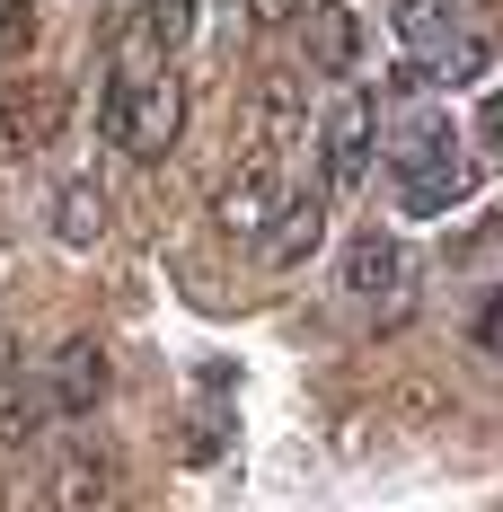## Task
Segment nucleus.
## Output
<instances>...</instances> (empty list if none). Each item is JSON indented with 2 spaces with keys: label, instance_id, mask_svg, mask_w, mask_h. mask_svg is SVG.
<instances>
[{
  "label": "nucleus",
  "instance_id": "nucleus-7",
  "mask_svg": "<svg viewBox=\"0 0 503 512\" xmlns=\"http://www.w3.org/2000/svg\"><path fill=\"white\" fill-rule=\"evenodd\" d=\"M274 239H265V256L274 265H301L318 239H327V195H292V204H274V221H265Z\"/></svg>",
  "mask_w": 503,
  "mask_h": 512
},
{
  "label": "nucleus",
  "instance_id": "nucleus-13",
  "mask_svg": "<svg viewBox=\"0 0 503 512\" xmlns=\"http://www.w3.org/2000/svg\"><path fill=\"white\" fill-rule=\"evenodd\" d=\"M142 27H151L159 53H177L186 36H195V0H151V9H142Z\"/></svg>",
  "mask_w": 503,
  "mask_h": 512
},
{
  "label": "nucleus",
  "instance_id": "nucleus-6",
  "mask_svg": "<svg viewBox=\"0 0 503 512\" xmlns=\"http://www.w3.org/2000/svg\"><path fill=\"white\" fill-rule=\"evenodd\" d=\"M301 27H309V62H318L327 80H345L353 62H362V18H353L345 0H318Z\"/></svg>",
  "mask_w": 503,
  "mask_h": 512
},
{
  "label": "nucleus",
  "instance_id": "nucleus-2",
  "mask_svg": "<svg viewBox=\"0 0 503 512\" xmlns=\"http://www.w3.org/2000/svg\"><path fill=\"white\" fill-rule=\"evenodd\" d=\"M389 168H398V204L415 221H433V212H451V204L477 195V159H459V133L433 142V151H415V159H389Z\"/></svg>",
  "mask_w": 503,
  "mask_h": 512
},
{
  "label": "nucleus",
  "instance_id": "nucleus-17",
  "mask_svg": "<svg viewBox=\"0 0 503 512\" xmlns=\"http://www.w3.org/2000/svg\"><path fill=\"white\" fill-rule=\"evenodd\" d=\"M477 133H486V151L503 159V89H486V115H477Z\"/></svg>",
  "mask_w": 503,
  "mask_h": 512
},
{
  "label": "nucleus",
  "instance_id": "nucleus-12",
  "mask_svg": "<svg viewBox=\"0 0 503 512\" xmlns=\"http://www.w3.org/2000/svg\"><path fill=\"white\" fill-rule=\"evenodd\" d=\"M265 221H274V168H248L221 195V230H265Z\"/></svg>",
  "mask_w": 503,
  "mask_h": 512
},
{
  "label": "nucleus",
  "instance_id": "nucleus-8",
  "mask_svg": "<svg viewBox=\"0 0 503 512\" xmlns=\"http://www.w3.org/2000/svg\"><path fill=\"white\" fill-rule=\"evenodd\" d=\"M142 62H115L98 89V142H115V151H133V124H142Z\"/></svg>",
  "mask_w": 503,
  "mask_h": 512
},
{
  "label": "nucleus",
  "instance_id": "nucleus-16",
  "mask_svg": "<svg viewBox=\"0 0 503 512\" xmlns=\"http://www.w3.org/2000/svg\"><path fill=\"white\" fill-rule=\"evenodd\" d=\"M424 89H433V62H424V53H415V62H398V71H389V98H424Z\"/></svg>",
  "mask_w": 503,
  "mask_h": 512
},
{
  "label": "nucleus",
  "instance_id": "nucleus-4",
  "mask_svg": "<svg viewBox=\"0 0 503 512\" xmlns=\"http://www.w3.org/2000/svg\"><path fill=\"white\" fill-rule=\"evenodd\" d=\"M106 389H115V371H106V354L89 336H71V345L53 354V371H45V407L53 415H98Z\"/></svg>",
  "mask_w": 503,
  "mask_h": 512
},
{
  "label": "nucleus",
  "instance_id": "nucleus-1",
  "mask_svg": "<svg viewBox=\"0 0 503 512\" xmlns=\"http://www.w3.org/2000/svg\"><path fill=\"white\" fill-rule=\"evenodd\" d=\"M371 159H380V106L362 98V89H336L327 115H318V177H327V195L362 186Z\"/></svg>",
  "mask_w": 503,
  "mask_h": 512
},
{
  "label": "nucleus",
  "instance_id": "nucleus-9",
  "mask_svg": "<svg viewBox=\"0 0 503 512\" xmlns=\"http://www.w3.org/2000/svg\"><path fill=\"white\" fill-rule=\"evenodd\" d=\"M53 239H62V248H98V239H106V195H98V177H71V186L53 195Z\"/></svg>",
  "mask_w": 503,
  "mask_h": 512
},
{
  "label": "nucleus",
  "instance_id": "nucleus-14",
  "mask_svg": "<svg viewBox=\"0 0 503 512\" xmlns=\"http://www.w3.org/2000/svg\"><path fill=\"white\" fill-rule=\"evenodd\" d=\"M27 45H36V0H0V62H18Z\"/></svg>",
  "mask_w": 503,
  "mask_h": 512
},
{
  "label": "nucleus",
  "instance_id": "nucleus-5",
  "mask_svg": "<svg viewBox=\"0 0 503 512\" xmlns=\"http://www.w3.org/2000/svg\"><path fill=\"white\" fill-rule=\"evenodd\" d=\"M62 133V89L27 80V89H0V159H27Z\"/></svg>",
  "mask_w": 503,
  "mask_h": 512
},
{
  "label": "nucleus",
  "instance_id": "nucleus-18",
  "mask_svg": "<svg viewBox=\"0 0 503 512\" xmlns=\"http://www.w3.org/2000/svg\"><path fill=\"white\" fill-rule=\"evenodd\" d=\"M256 18H265V27H283V18H301V0H248Z\"/></svg>",
  "mask_w": 503,
  "mask_h": 512
},
{
  "label": "nucleus",
  "instance_id": "nucleus-10",
  "mask_svg": "<svg viewBox=\"0 0 503 512\" xmlns=\"http://www.w3.org/2000/svg\"><path fill=\"white\" fill-rule=\"evenodd\" d=\"M389 27H398V45H406V53H424V62H433V53L451 45L459 9H451V0H389Z\"/></svg>",
  "mask_w": 503,
  "mask_h": 512
},
{
  "label": "nucleus",
  "instance_id": "nucleus-15",
  "mask_svg": "<svg viewBox=\"0 0 503 512\" xmlns=\"http://www.w3.org/2000/svg\"><path fill=\"white\" fill-rule=\"evenodd\" d=\"M468 327H477V345H486V354H503V283L477 301V318H468Z\"/></svg>",
  "mask_w": 503,
  "mask_h": 512
},
{
  "label": "nucleus",
  "instance_id": "nucleus-11",
  "mask_svg": "<svg viewBox=\"0 0 503 512\" xmlns=\"http://www.w3.org/2000/svg\"><path fill=\"white\" fill-rule=\"evenodd\" d=\"M177 115H186L177 80H168V71H159V80H142V124H133V151H168V142H177Z\"/></svg>",
  "mask_w": 503,
  "mask_h": 512
},
{
  "label": "nucleus",
  "instance_id": "nucleus-3",
  "mask_svg": "<svg viewBox=\"0 0 503 512\" xmlns=\"http://www.w3.org/2000/svg\"><path fill=\"white\" fill-rule=\"evenodd\" d=\"M406 274H415V256H406L398 230H362L345 248V301H398Z\"/></svg>",
  "mask_w": 503,
  "mask_h": 512
}]
</instances>
